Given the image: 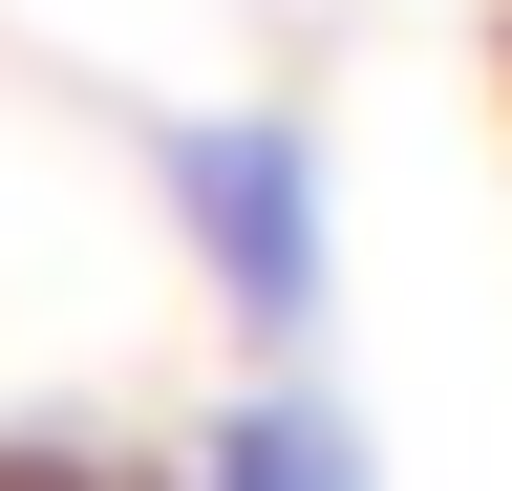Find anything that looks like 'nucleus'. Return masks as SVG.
<instances>
[{
  "instance_id": "f257e3e1",
  "label": "nucleus",
  "mask_w": 512,
  "mask_h": 491,
  "mask_svg": "<svg viewBox=\"0 0 512 491\" xmlns=\"http://www.w3.org/2000/svg\"><path fill=\"white\" fill-rule=\"evenodd\" d=\"M150 214L192 235V278H214V321L256 363L320 342L342 235H320V129H299V107H171V129H150Z\"/></svg>"
},
{
  "instance_id": "f03ea898",
  "label": "nucleus",
  "mask_w": 512,
  "mask_h": 491,
  "mask_svg": "<svg viewBox=\"0 0 512 491\" xmlns=\"http://www.w3.org/2000/svg\"><path fill=\"white\" fill-rule=\"evenodd\" d=\"M192 491H384V470H363V427L320 406V385H235L214 449H192Z\"/></svg>"
}]
</instances>
